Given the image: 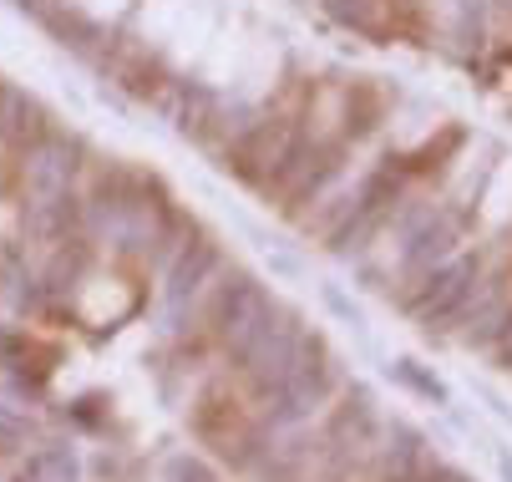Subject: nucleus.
<instances>
[{
    "instance_id": "obj_1",
    "label": "nucleus",
    "mask_w": 512,
    "mask_h": 482,
    "mask_svg": "<svg viewBox=\"0 0 512 482\" xmlns=\"http://www.w3.org/2000/svg\"><path fill=\"white\" fill-rule=\"evenodd\" d=\"M193 432L203 447H213L224 462L234 467H259L264 447H269V422H254L249 406L224 386V381H208L193 401Z\"/></svg>"
},
{
    "instance_id": "obj_2",
    "label": "nucleus",
    "mask_w": 512,
    "mask_h": 482,
    "mask_svg": "<svg viewBox=\"0 0 512 482\" xmlns=\"http://www.w3.org/2000/svg\"><path fill=\"white\" fill-rule=\"evenodd\" d=\"M269 315H274L269 290L254 280V274H244V269L224 274V285L208 295V330H213L218 351H224L229 361L249 356V346L259 340V330L269 325Z\"/></svg>"
},
{
    "instance_id": "obj_3",
    "label": "nucleus",
    "mask_w": 512,
    "mask_h": 482,
    "mask_svg": "<svg viewBox=\"0 0 512 482\" xmlns=\"http://www.w3.org/2000/svg\"><path fill=\"white\" fill-rule=\"evenodd\" d=\"M335 391V361L325 351V340L305 330L300 340V351H295V366H289L284 386L269 391L259 406H264V422L269 427H300L315 417V406H325Z\"/></svg>"
},
{
    "instance_id": "obj_4",
    "label": "nucleus",
    "mask_w": 512,
    "mask_h": 482,
    "mask_svg": "<svg viewBox=\"0 0 512 482\" xmlns=\"http://www.w3.org/2000/svg\"><path fill=\"white\" fill-rule=\"evenodd\" d=\"M295 148H300V132H295V122H289V117H254V122L234 137V143L224 148V168H229L234 178L264 188Z\"/></svg>"
},
{
    "instance_id": "obj_5",
    "label": "nucleus",
    "mask_w": 512,
    "mask_h": 482,
    "mask_svg": "<svg viewBox=\"0 0 512 482\" xmlns=\"http://www.w3.org/2000/svg\"><path fill=\"white\" fill-rule=\"evenodd\" d=\"M300 340H305L300 315H295V310H284V305H274L269 325L259 330V340L249 346V356L239 361V371H244V381H249V391H254L259 401H264L269 391H279V386H284L289 366H295Z\"/></svg>"
},
{
    "instance_id": "obj_6",
    "label": "nucleus",
    "mask_w": 512,
    "mask_h": 482,
    "mask_svg": "<svg viewBox=\"0 0 512 482\" xmlns=\"http://www.w3.org/2000/svg\"><path fill=\"white\" fill-rule=\"evenodd\" d=\"M224 269V254H218V244L208 239V234H188V244L163 264V305H168V315L183 325L188 315H193V305L203 300V290H208V280Z\"/></svg>"
},
{
    "instance_id": "obj_7",
    "label": "nucleus",
    "mask_w": 512,
    "mask_h": 482,
    "mask_svg": "<svg viewBox=\"0 0 512 482\" xmlns=\"http://www.w3.org/2000/svg\"><path fill=\"white\" fill-rule=\"evenodd\" d=\"M77 173H82V143L61 137L56 127L21 153V183L26 198H56V193H77Z\"/></svg>"
},
{
    "instance_id": "obj_8",
    "label": "nucleus",
    "mask_w": 512,
    "mask_h": 482,
    "mask_svg": "<svg viewBox=\"0 0 512 482\" xmlns=\"http://www.w3.org/2000/svg\"><path fill=\"white\" fill-rule=\"evenodd\" d=\"M472 290H477V264H472V259L431 264V269H426L421 295H411V310H416L426 325L452 320V315H462V305L472 300Z\"/></svg>"
},
{
    "instance_id": "obj_9",
    "label": "nucleus",
    "mask_w": 512,
    "mask_h": 482,
    "mask_svg": "<svg viewBox=\"0 0 512 482\" xmlns=\"http://www.w3.org/2000/svg\"><path fill=\"white\" fill-rule=\"evenodd\" d=\"M46 132H51L46 107L36 97H26L21 87H6V102H0V143H6L11 153H26Z\"/></svg>"
},
{
    "instance_id": "obj_10",
    "label": "nucleus",
    "mask_w": 512,
    "mask_h": 482,
    "mask_svg": "<svg viewBox=\"0 0 512 482\" xmlns=\"http://www.w3.org/2000/svg\"><path fill=\"white\" fill-rule=\"evenodd\" d=\"M26 229L41 244H61L71 234H82V198L56 193V198H26Z\"/></svg>"
},
{
    "instance_id": "obj_11",
    "label": "nucleus",
    "mask_w": 512,
    "mask_h": 482,
    "mask_svg": "<svg viewBox=\"0 0 512 482\" xmlns=\"http://www.w3.org/2000/svg\"><path fill=\"white\" fill-rule=\"evenodd\" d=\"M376 437V411H371V391H350L345 406L330 417V447H365Z\"/></svg>"
},
{
    "instance_id": "obj_12",
    "label": "nucleus",
    "mask_w": 512,
    "mask_h": 482,
    "mask_svg": "<svg viewBox=\"0 0 512 482\" xmlns=\"http://www.w3.org/2000/svg\"><path fill=\"white\" fill-rule=\"evenodd\" d=\"M457 234H462V224H457L452 214H442V219L431 214V219L411 234V244H406V264H411V269H431L436 259H442V254L457 244Z\"/></svg>"
},
{
    "instance_id": "obj_13",
    "label": "nucleus",
    "mask_w": 512,
    "mask_h": 482,
    "mask_svg": "<svg viewBox=\"0 0 512 482\" xmlns=\"http://www.w3.org/2000/svg\"><path fill=\"white\" fill-rule=\"evenodd\" d=\"M330 16L365 31V36H386L391 31V11H386V0H325Z\"/></svg>"
},
{
    "instance_id": "obj_14",
    "label": "nucleus",
    "mask_w": 512,
    "mask_h": 482,
    "mask_svg": "<svg viewBox=\"0 0 512 482\" xmlns=\"http://www.w3.org/2000/svg\"><path fill=\"white\" fill-rule=\"evenodd\" d=\"M21 482H82V472H77V457H71L66 447H41L26 462V477Z\"/></svg>"
},
{
    "instance_id": "obj_15",
    "label": "nucleus",
    "mask_w": 512,
    "mask_h": 482,
    "mask_svg": "<svg viewBox=\"0 0 512 482\" xmlns=\"http://www.w3.org/2000/svg\"><path fill=\"white\" fill-rule=\"evenodd\" d=\"M168 482H218V472L198 457H173L168 462Z\"/></svg>"
},
{
    "instance_id": "obj_16",
    "label": "nucleus",
    "mask_w": 512,
    "mask_h": 482,
    "mask_svg": "<svg viewBox=\"0 0 512 482\" xmlns=\"http://www.w3.org/2000/svg\"><path fill=\"white\" fill-rule=\"evenodd\" d=\"M391 376H401L406 386H416V391H426L431 401H442V396H447V391H442V386H436V381H426V376H421V371H416L411 361H396V366H391Z\"/></svg>"
}]
</instances>
